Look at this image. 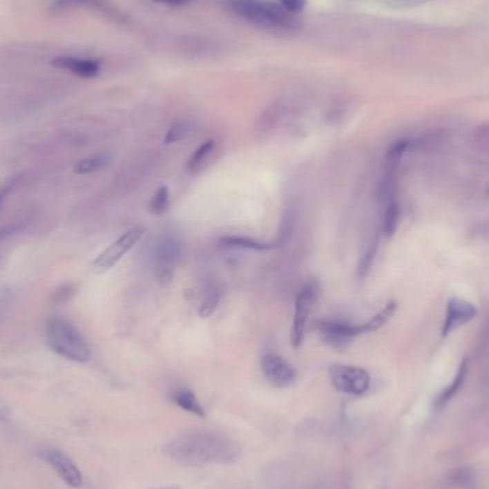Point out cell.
Segmentation results:
<instances>
[{
    "label": "cell",
    "mask_w": 489,
    "mask_h": 489,
    "mask_svg": "<svg viewBox=\"0 0 489 489\" xmlns=\"http://www.w3.org/2000/svg\"><path fill=\"white\" fill-rule=\"evenodd\" d=\"M225 6L233 15L258 26L285 30L299 28L296 15L289 13L274 0H225Z\"/></svg>",
    "instance_id": "6da1fadb"
},
{
    "label": "cell",
    "mask_w": 489,
    "mask_h": 489,
    "mask_svg": "<svg viewBox=\"0 0 489 489\" xmlns=\"http://www.w3.org/2000/svg\"><path fill=\"white\" fill-rule=\"evenodd\" d=\"M46 339L50 349L72 362L84 363L90 359L89 343L76 326L64 316H52L46 322Z\"/></svg>",
    "instance_id": "7a4b0ae2"
},
{
    "label": "cell",
    "mask_w": 489,
    "mask_h": 489,
    "mask_svg": "<svg viewBox=\"0 0 489 489\" xmlns=\"http://www.w3.org/2000/svg\"><path fill=\"white\" fill-rule=\"evenodd\" d=\"M222 446H223V441L222 439L215 441V438L211 435H202V434L192 435V437L185 435L169 443L166 448V454L175 461L191 463V465H199L203 462L213 461V458L208 452H205V450L219 457L220 454L218 452V448Z\"/></svg>",
    "instance_id": "3957f363"
},
{
    "label": "cell",
    "mask_w": 489,
    "mask_h": 489,
    "mask_svg": "<svg viewBox=\"0 0 489 489\" xmlns=\"http://www.w3.org/2000/svg\"><path fill=\"white\" fill-rule=\"evenodd\" d=\"M329 379L336 391L346 395L361 396L371 388L370 372L354 365H332L329 368Z\"/></svg>",
    "instance_id": "277c9868"
},
{
    "label": "cell",
    "mask_w": 489,
    "mask_h": 489,
    "mask_svg": "<svg viewBox=\"0 0 489 489\" xmlns=\"http://www.w3.org/2000/svg\"><path fill=\"white\" fill-rule=\"evenodd\" d=\"M316 298H318V285L315 282H309L305 285L296 298L292 334H291V341L295 349H299L303 343L305 332H307L308 320Z\"/></svg>",
    "instance_id": "5b68a950"
},
{
    "label": "cell",
    "mask_w": 489,
    "mask_h": 489,
    "mask_svg": "<svg viewBox=\"0 0 489 489\" xmlns=\"http://www.w3.org/2000/svg\"><path fill=\"white\" fill-rule=\"evenodd\" d=\"M180 256V245L173 238H163L153 253V274L159 285H169L173 279L178 259Z\"/></svg>",
    "instance_id": "8992f818"
},
{
    "label": "cell",
    "mask_w": 489,
    "mask_h": 489,
    "mask_svg": "<svg viewBox=\"0 0 489 489\" xmlns=\"http://www.w3.org/2000/svg\"><path fill=\"white\" fill-rule=\"evenodd\" d=\"M142 235H144V231L140 228H135L125 232L120 238H117L93 260L92 263L93 272L102 275L111 271L115 265L135 247V245L139 242V239L142 238Z\"/></svg>",
    "instance_id": "52a82bcc"
},
{
    "label": "cell",
    "mask_w": 489,
    "mask_h": 489,
    "mask_svg": "<svg viewBox=\"0 0 489 489\" xmlns=\"http://www.w3.org/2000/svg\"><path fill=\"white\" fill-rule=\"evenodd\" d=\"M477 315H478V309L471 302L461 298L448 299L441 336L446 338L455 329H459L461 326L472 322L477 318Z\"/></svg>",
    "instance_id": "ba28073f"
},
{
    "label": "cell",
    "mask_w": 489,
    "mask_h": 489,
    "mask_svg": "<svg viewBox=\"0 0 489 489\" xmlns=\"http://www.w3.org/2000/svg\"><path fill=\"white\" fill-rule=\"evenodd\" d=\"M318 332L320 339L334 349H345L359 335L358 325L341 320L318 322Z\"/></svg>",
    "instance_id": "9c48e42d"
},
{
    "label": "cell",
    "mask_w": 489,
    "mask_h": 489,
    "mask_svg": "<svg viewBox=\"0 0 489 489\" xmlns=\"http://www.w3.org/2000/svg\"><path fill=\"white\" fill-rule=\"evenodd\" d=\"M262 372L276 388H288L296 381V371L294 366L276 354L265 355L260 361Z\"/></svg>",
    "instance_id": "30bf717a"
},
{
    "label": "cell",
    "mask_w": 489,
    "mask_h": 489,
    "mask_svg": "<svg viewBox=\"0 0 489 489\" xmlns=\"http://www.w3.org/2000/svg\"><path fill=\"white\" fill-rule=\"evenodd\" d=\"M42 457L48 461V463L57 472V475L64 479L72 488L84 486V477L79 471L77 465L70 459L69 455L55 448H48L42 451Z\"/></svg>",
    "instance_id": "8fae6325"
},
{
    "label": "cell",
    "mask_w": 489,
    "mask_h": 489,
    "mask_svg": "<svg viewBox=\"0 0 489 489\" xmlns=\"http://www.w3.org/2000/svg\"><path fill=\"white\" fill-rule=\"evenodd\" d=\"M52 66L69 70L79 77L92 79L96 77L100 72V65L92 59H80L75 56H59L52 60Z\"/></svg>",
    "instance_id": "7c38bea8"
},
{
    "label": "cell",
    "mask_w": 489,
    "mask_h": 489,
    "mask_svg": "<svg viewBox=\"0 0 489 489\" xmlns=\"http://www.w3.org/2000/svg\"><path fill=\"white\" fill-rule=\"evenodd\" d=\"M411 146V140L399 139L391 145L383 159V176H396L401 160Z\"/></svg>",
    "instance_id": "4fadbf2b"
},
{
    "label": "cell",
    "mask_w": 489,
    "mask_h": 489,
    "mask_svg": "<svg viewBox=\"0 0 489 489\" xmlns=\"http://www.w3.org/2000/svg\"><path fill=\"white\" fill-rule=\"evenodd\" d=\"M220 302V288L216 283L209 282L202 289V296H200V305H199V316L202 318H209L213 315L216 308L219 307Z\"/></svg>",
    "instance_id": "5bb4252c"
},
{
    "label": "cell",
    "mask_w": 489,
    "mask_h": 489,
    "mask_svg": "<svg viewBox=\"0 0 489 489\" xmlns=\"http://www.w3.org/2000/svg\"><path fill=\"white\" fill-rule=\"evenodd\" d=\"M396 309H398V303L395 300H391L390 303H386L385 308L382 311H379L375 316H372L370 320H366V322L358 325L359 335L368 334V332H375V331L381 329L382 326H385L386 323H388L392 319V316L395 315Z\"/></svg>",
    "instance_id": "9a60e30c"
},
{
    "label": "cell",
    "mask_w": 489,
    "mask_h": 489,
    "mask_svg": "<svg viewBox=\"0 0 489 489\" xmlns=\"http://www.w3.org/2000/svg\"><path fill=\"white\" fill-rule=\"evenodd\" d=\"M468 372H470V362H468V359H463L462 363L459 365V368L457 371V375H455L452 383L448 386V388L438 396V399H437L438 408L443 406L446 402H450L459 392V390L462 388V385L468 376Z\"/></svg>",
    "instance_id": "2e32d148"
},
{
    "label": "cell",
    "mask_w": 489,
    "mask_h": 489,
    "mask_svg": "<svg viewBox=\"0 0 489 489\" xmlns=\"http://www.w3.org/2000/svg\"><path fill=\"white\" fill-rule=\"evenodd\" d=\"M383 218H382V232L385 236H392L398 227L401 219V207L396 199L385 203L383 205Z\"/></svg>",
    "instance_id": "e0dca14e"
},
{
    "label": "cell",
    "mask_w": 489,
    "mask_h": 489,
    "mask_svg": "<svg viewBox=\"0 0 489 489\" xmlns=\"http://www.w3.org/2000/svg\"><path fill=\"white\" fill-rule=\"evenodd\" d=\"M173 401L179 408H182L183 411L191 412V414L200 416V418L205 416V410H203V406L200 405V402L198 401L196 395L192 391H189V390L176 391L173 395Z\"/></svg>",
    "instance_id": "ac0fdd59"
},
{
    "label": "cell",
    "mask_w": 489,
    "mask_h": 489,
    "mask_svg": "<svg viewBox=\"0 0 489 489\" xmlns=\"http://www.w3.org/2000/svg\"><path fill=\"white\" fill-rule=\"evenodd\" d=\"M220 242L229 248L251 249V251H271L276 247L274 243H262L251 238H243V236H225L220 239Z\"/></svg>",
    "instance_id": "d6986e66"
},
{
    "label": "cell",
    "mask_w": 489,
    "mask_h": 489,
    "mask_svg": "<svg viewBox=\"0 0 489 489\" xmlns=\"http://www.w3.org/2000/svg\"><path fill=\"white\" fill-rule=\"evenodd\" d=\"M108 162H109L108 155H96L92 157L82 159L75 165L73 172L76 175H89V173L99 171L100 168H104L105 165H108Z\"/></svg>",
    "instance_id": "ffe728a7"
},
{
    "label": "cell",
    "mask_w": 489,
    "mask_h": 489,
    "mask_svg": "<svg viewBox=\"0 0 489 489\" xmlns=\"http://www.w3.org/2000/svg\"><path fill=\"white\" fill-rule=\"evenodd\" d=\"M213 148H215V142L213 140H207L205 144H203L202 146H199L193 152V155L189 159V162L186 163L188 172H191V173L198 172L199 168L203 165V162H205L208 159V156L213 152Z\"/></svg>",
    "instance_id": "44dd1931"
},
{
    "label": "cell",
    "mask_w": 489,
    "mask_h": 489,
    "mask_svg": "<svg viewBox=\"0 0 489 489\" xmlns=\"http://www.w3.org/2000/svg\"><path fill=\"white\" fill-rule=\"evenodd\" d=\"M168 208H169V191L166 186H162L152 196L149 209L153 215H162L168 211Z\"/></svg>",
    "instance_id": "7402d4cb"
},
{
    "label": "cell",
    "mask_w": 489,
    "mask_h": 489,
    "mask_svg": "<svg viewBox=\"0 0 489 489\" xmlns=\"http://www.w3.org/2000/svg\"><path fill=\"white\" fill-rule=\"evenodd\" d=\"M376 249H378V245L376 243H372L370 249L365 252V255L362 256L361 262H359V267H358V276L361 279H365L366 276H368V274L371 272V268H372V263H374V259L376 256Z\"/></svg>",
    "instance_id": "603a6c76"
},
{
    "label": "cell",
    "mask_w": 489,
    "mask_h": 489,
    "mask_svg": "<svg viewBox=\"0 0 489 489\" xmlns=\"http://www.w3.org/2000/svg\"><path fill=\"white\" fill-rule=\"evenodd\" d=\"M186 125L185 124H175L166 133L165 142L166 144H175V142L182 140L186 135Z\"/></svg>",
    "instance_id": "cb8c5ba5"
},
{
    "label": "cell",
    "mask_w": 489,
    "mask_h": 489,
    "mask_svg": "<svg viewBox=\"0 0 489 489\" xmlns=\"http://www.w3.org/2000/svg\"><path fill=\"white\" fill-rule=\"evenodd\" d=\"M307 2L308 0H279L282 8L287 9L292 15H296L298 12L303 10L305 6H307Z\"/></svg>",
    "instance_id": "d4e9b609"
},
{
    "label": "cell",
    "mask_w": 489,
    "mask_h": 489,
    "mask_svg": "<svg viewBox=\"0 0 489 489\" xmlns=\"http://www.w3.org/2000/svg\"><path fill=\"white\" fill-rule=\"evenodd\" d=\"M279 109L278 106H272V109H269L267 112V115H265V117H262V129L263 131H267V129H271L275 124H276V119L279 117Z\"/></svg>",
    "instance_id": "484cf974"
},
{
    "label": "cell",
    "mask_w": 489,
    "mask_h": 489,
    "mask_svg": "<svg viewBox=\"0 0 489 489\" xmlns=\"http://www.w3.org/2000/svg\"><path fill=\"white\" fill-rule=\"evenodd\" d=\"M153 2L165 3V5H185V3L192 2V0H153Z\"/></svg>",
    "instance_id": "4316f807"
},
{
    "label": "cell",
    "mask_w": 489,
    "mask_h": 489,
    "mask_svg": "<svg viewBox=\"0 0 489 489\" xmlns=\"http://www.w3.org/2000/svg\"><path fill=\"white\" fill-rule=\"evenodd\" d=\"M10 189H12V186L9 188V186H6V188H3L2 191H0V209H2V205H3V202H5V198L8 196V193L10 192Z\"/></svg>",
    "instance_id": "83f0119b"
},
{
    "label": "cell",
    "mask_w": 489,
    "mask_h": 489,
    "mask_svg": "<svg viewBox=\"0 0 489 489\" xmlns=\"http://www.w3.org/2000/svg\"><path fill=\"white\" fill-rule=\"evenodd\" d=\"M73 2H77V3H86V5H93V6H99V5H100L99 0H73Z\"/></svg>",
    "instance_id": "f1b7e54d"
},
{
    "label": "cell",
    "mask_w": 489,
    "mask_h": 489,
    "mask_svg": "<svg viewBox=\"0 0 489 489\" xmlns=\"http://www.w3.org/2000/svg\"><path fill=\"white\" fill-rule=\"evenodd\" d=\"M155 489H182L179 485H172V486H162V488H155Z\"/></svg>",
    "instance_id": "f546056e"
}]
</instances>
